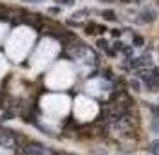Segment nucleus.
I'll return each mask as SVG.
<instances>
[{
	"instance_id": "nucleus-14",
	"label": "nucleus",
	"mask_w": 159,
	"mask_h": 155,
	"mask_svg": "<svg viewBox=\"0 0 159 155\" xmlns=\"http://www.w3.org/2000/svg\"><path fill=\"white\" fill-rule=\"evenodd\" d=\"M0 155H11L7 150H4V148H0Z\"/></svg>"
},
{
	"instance_id": "nucleus-1",
	"label": "nucleus",
	"mask_w": 159,
	"mask_h": 155,
	"mask_svg": "<svg viewBox=\"0 0 159 155\" xmlns=\"http://www.w3.org/2000/svg\"><path fill=\"white\" fill-rule=\"evenodd\" d=\"M33 42H34V31L29 27H18L11 33L6 45V52L13 61H22L29 52Z\"/></svg>"
},
{
	"instance_id": "nucleus-11",
	"label": "nucleus",
	"mask_w": 159,
	"mask_h": 155,
	"mask_svg": "<svg viewBox=\"0 0 159 155\" xmlns=\"http://www.w3.org/2000/svg\"><path fill=\"white\" fill-rule=\"evenodd\" d=\"M134 43H136L138 47H141V45H143V38H141V36H136V38H134Z\"/></svg>"
},
{
	"instance_id": "nucleus-4",
	"label": "nucleus",
	"mask_w": 159,
	"mask_h": 155,
	"mask_svg": "<svg viewBox=\"0 0 159 155\" xmlns=\"http://www.w3.org/2000/svg\"><path fill=\"white\" fill-rule=\"evenodd\" d=\"M69 97L65 96H58V94H51V96H45L42 99V108L49 114V116L54 117H61L69 112Z\"/></svg>"
},
{
	"instance_id": "nucleus-12",
	"label": "nucleus",
	"mask_w": 159,
	"mask_h": 155,
	"mask_svg": "<svg viewBox=\"0 0 159 155\" xmlns=\"http://www.w3.org/2000/svg\"><path fill=\"white\" fill-rule=\"evenodd\" d=\"M60 4H65V6H72L74 4V0H58Z\"/></svg>"
},
{
	"instance_id": "nucleus-8",
	"label": "nucleus",
	"mask_w": 159,
	"mask_h": 155,
	"mask_svg": "<svg viewBox=\"0 0 159 155\" xmlns=\"http://www.w3.org/2000/svg\"><path fill=\"white\" fill-rule=\"evenodd\" d=\"M150 152H152V153H157V155H159V141L152 143V146H150Z\"/></svg>"
},
{
	"instance_id": "nucleus-7",
	"label": "nucleus",
	"mask_w": 159,
	"mask_h": 155,
	"mask_svg": "<svg viewBox=\"0 0 159 155\" xmlns=\"http://www.w3.org/2000/svg\"><path fill=\"white\" fill-rule=\"evenodd\" d=\"M6 70H7V63H6V60L0 56V76H2V74H4Z\"/></svg>"
},
{
	"instance_id": "nucleus-13",
	"label": "nucleus",
	"mask_w": 159,
	"mask_h": 155,
	"mask_svg": "<svg viewBox=\"0 0 159 155\" xmlns=\"http://www.w3.org/2000/svg\"><path fill=\"white\" fill-rule=\"evenodd\" d=\"M132 87H134V90H141V88H139V83H138V81H132Z\"/></svg>"
},
{
	"instance_id": "nucleus-5",
	"label": "nucleus",
	"mask_w": 159,
	"mask_h": 155,
	"mask_svg": "<svg viewBox=\"0 0 159 155\" xmlns=\"http://www.w3.org/2000/svg\"><path fill=\"white\" fill-rule=\"evenodd\" d=\"M74 114L80 121H90L98 114V105L87 97H78L76 105H74Z\"/></svg>"
},
{
	"instance_id": "nucleus-2",
	"label": "nucleus",
	"mask_w": 159,
	"mask_h": 155,
	"mask_svg": "<svg viewBox=\"0 0 159 155\" xmlns=\"http://www.w3.org/2000/svg\"><path fill=\"white\" fill-rule=\"evenodd\" d=\"M56 52H58V43L52 42V40H43V42L40 43V47L36 49L33 60H31L33 69H34V70H42L51 60L56 56Z\"/></svg>"
},
{
	"instance_id": "nucleus-6",
	"label": "nucleus",
	"mask_w": 159,
	"mask_h": 155,
	"mask_svg": "<svg viewBox=\"0 0 159 155\" xmlns=\"http://www.w3.org/2000/svg\"><path fill=\"white\" fill-rule=\"evenodd\" d=\"M156 16H157V15H156V11L147 9V11H143V13H141V18H139V22H141V24H145V22H147V24H150V22H154V20H156Z\"/></svg>"
},
{
	"instance_id": "nucleus-3",
	"label": "nucleus",
	"mask_w": 159,
	"mask_h": 155,
	"mask_svg": "<svg viewBox=\"0 0 159 155\" xmlns=\"http://www.w3.org/2000/svg\"><path fill=\"white\" fill-rule=\"evenodd\" d=\"M72 81H74V74H72V69L67 63H58L47 76V85L51 88H65Z\"/></svg>"
},
{
	"instance_id": "nucleus-9",
	"label": "nucleus",
	"mask_w": 159,
	"mask_h": 155,
	"mask_svg": "<svg viewBox=\"0 0 159 155\" xmlns=\"http://www.w3.org/2000/svg\"><path fill=\"white\" fill-rule=\"evenodd\" d=\"M103 16H105L107 20H114V18H116V15H114V11H105V13H103Z\"/></svg>"
},
{
	"instance_id": "nucleus-10",
	"label": "nucleus",
	"mask_w": 159,
	"mask_h": 155,
	"mask_svg": "<svg viewBox=\"0 0 159 155\" xmlns=\"http://www.w3.org/2000/svg\"><path fill=\"white\" fill-rule=\"evenodd\" d=\"M6 31H7V25H6V24H0V40L4 38V34H6Z\"/></svg>"
}]
</instances>
